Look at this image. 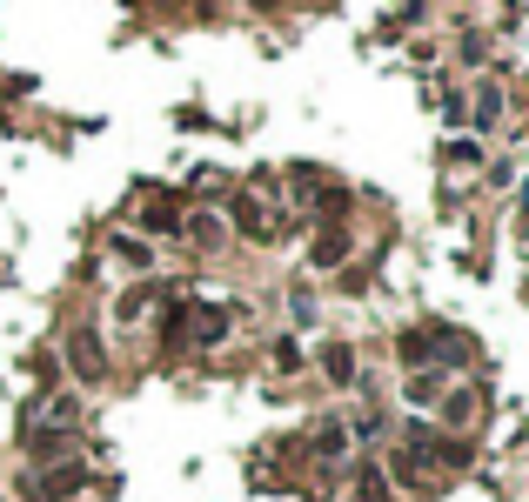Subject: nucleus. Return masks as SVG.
Segmentation results:
<instances>
[{"label": "nucleus", "instance_id": "6e6552de", "mask_svg": "<svg viewBox=\"0 0 529 502\" xmlns=\"http://www.w3.org/2000/svg\"><path fill=\"white\" fill-rule=\"evenodd\" d=\"M188 235H195V241H221V221L215 215H195V221H188Z\"/></svg>", "mask_w": 529, "mask_h": 502}, {"label": "nucleus", "instance_id": "0eeeda50", "mask_svg": "<svg viewBox=\"0 0 529 502\" xmlns=\"http://www.w3.org/2000/svg\"><path fill=\"white\" fill-rule=\"evenodd\" d=\"M342 449H349V436H342V429H322V442H315V456H322V462H335Z\"/></svg>", "mask_w": 529, "mask_h": 502}, {"label": "nucleus", "instance_id": "9d476101", "mask_svg": "<svg viewBox=\"0 0 529 502\" xmlns=\"http://www.w3.org/2000/svg\"><path fill=\"white\" fill-rule=\"evenodd\" d=\"M235 221H242V235H262V208H255V201H242V208H235Z\"/></svg>", "mask_w": 529, "mask_h": 502}, {"label": "nucleus", "instance_id": "1a4fd4ad", "mask_svg": "<svg viewBox=\"0 0 529 502\" xmlns=\"http://www.w3.org/2000/svg\"><path fill=\"white\" fill-rule=\"evenodd\" d=\"M409 402H436V375H409Z\"/></svg>", "mask_w": 529, "mask_h": 502}, {"label": "nucleus", "instance_id": "7ed1b4c3", "mask_svg": "<svg viewBox=\"0 0 529 502\" xmlns=\"http://www.w3.org/2000/svg\"><path fill=\"white\" fill-rule=\"evenodd\" d=\"M88 482V469L81 462H67V469H54V476H41V502H61V496H74Z\"/></svg>", "mask_w": 529, "mask_h": 502}, {"label": "nucleus", "instance_id": "f03ea898", "mask_svg": "<svg viewBox=\"0 0 529 502\" xmlns=\"http://www.w3.org/2000/svg\"><path fill=\"white\" fill-rule=\"evenodd\" d=\"M67 355H74V375H81V382H101V369H108V362H101V342H94V335H74V342H67Z\"/></svg>", "mask_w": 529, "mask_h": 502}, {"label": "nucleus", "instance_id": "9b49d317", "mask_svg": "<svg viewBox=\"0 0 529 502\" xmlns=\"http://www.w3.org/2000/svg\"><path fill=\"white\" fill-rule=\"evenodd\" d=\"M476 114H483V128H489V121L503 114V94H496V88H483V101H476Z\"/></svg>", "mask_w": 529, "mask_h": 502}, {"label": "nucleus", "instance_id": "20e7f679", "mask_svg": "<svg viewBox=\"0 0 529 502\" xmlns=\"http://www.w3.org/2000/svg\"><path fill=\"white\" fill-rule=\"evenodd\" d=\"M309 262L315 268H342V262H349V235H342V228H329V235L309 248Z\"/></svg>", "mask_w": 529, "mask_h": 502}, {"label": "nucleus", "instance_id": "423d86ee", "mask_svg": "<svg viewBox=\"0 0 529 502\" xmlns=\"http://www.w3.org/2000/svg\"><path fill=\"white\" fill-rule=\"evenodd\" d=\"M402 362H409V369L436 362V335H416V328H409V335H402Z\"/></svg>", "mask_w": 529, "mask_h": 502}, {"label": "nucleus", "instance_id": "f257e3e1", "mask_svg": "<svg viewBox=\"0 0 529 502\" xmlns=\"http://www.w3.org/2000/svg\"><path fill=\"white\" fill-rule=\"evenodd\" d=\"M181 328H188V342H221L228 335V308H188Z\"/></svg>", "mask_w": 529, "mask_h": 502}, {"label": "nucleus", "instance_id": "f8f14e48", "mask_svg": "<svg viewBox=\"0 0 529 502\" xmlns=\"http://www.w3.org/2000/svg\"><path fill=\"white\" fill-rule=\"evenodd\" d=\"M523 208H529V188H523Z\"/></svg>", "mask_w": 529, "mask_h": 502}, {"label": "nucleus", "instance_id": "39448f33", "mask_svg": "<svg viewBox=\"0 0 529 502\" xmlns=\"http://www.w3.org/2000/svg\"><path fill=\"white\" fill-rule=\"evenodd\" d=\"M322 369H329V382H342V389H349V382H355V349H342V342H335V349H322Z\"/></svg>", "mask_w": 529, "mask_h": 502}]
</instances>
